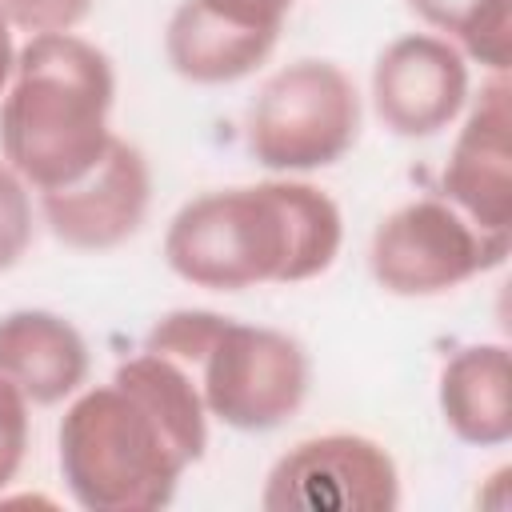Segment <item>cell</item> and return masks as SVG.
Here are the masks:
<instances>
[{
	"label": "cell",
	"instance_id": "6da1fadb",
	"mask_svg": "<svg viewBox=\"0 0 512 512\" xmlns=\"http://www.w3.org/2000/svg\"><path fill=\"white\" fill-rule=\"evenodd\" d=\"M60 476L88 512H152L208 448L196 380L160 352L128 356L108 384L80 392L56 432Z\"/></svg>",
	"mask_w": 512,
	"mask_h": 512
},
{
	"label": "cell",
	"instance_id": "7a4b0ae2",
	"mask_svg": "<svg viewBox=\"0 0 512 512\" xmlns=\"http://www.w3.org/2000/svg\"><path fill=\"white\" fill-rule=\"evenodd\" d=\"M344 220L328 192L304 180H264L188 200L168 232V268L208 292L300 284L332 268Z\"/></svg>",
	"mask_w": 512,
	"mask_h": 512
},
{
	"label": "cell",
	"instance_id": "3957f363",
	"mask_svg": "<svg viewBox=\"0 0 512 512\" xmlns=\"http://www.w3.org/2000/svg\"><path fill=\"white\" fill-rule=\"evenodd\" d=\"M112 60L72 32L28 36L0 104V152L36 192L80 180L108 148Z\"/></svg>",
	"mask_w": 512,
	"mask_h": 512
},
{
	"label": "cell",
	"instance_id": "277c9868",
	"mask_svg": "<svg viewBox=\"0 0 512 512\" xmlns=\"http://www.w3.org/2000/svg\"><path fill=\"white\" fill-rule=\"evenodd\" d=\"M148 352L176 360L204 400V412L236 432H272L308 396V352L280 328L240 324L208 308H176L144 336Z\"/></svg>",
	"mask_w": 512,
	"mask_h": 512
},
{
	"label": "cell",
	"instance_id": "5b68a950",
	"mask_svg": "<svg viewBox=\"0 0 512 512\" xmlns=\"http://www.w3.org/2000/svg\"><path fill=\"white\" fill-rule=\"evenodd\" d=\"M360 132V96L332 60H296L264 80L248 108V152L268 172H316L336 164Z\"/></svg>",
	"mask_w": 512,
	"mask_h": 512
},
{
	"label": "cell",
	"instance_id": "8992f818",
	"mask_svg": "<svg viewBox=\"0 0 512 512\" xmlns=\"http://www.w3.org/2000/svg\"><path fill=\"white\" fill-rule=\"evenodd\" d=\"M508 236L476 228L444 196H424L388 212L368 244L372 280L392 296H440L504 264Z\"/></svg>",
	"mask_w": 512,
	"mask_h": 512
},
{
	"label": "cell",
	"instance_id": "52a82bcc",
	"mask_svg": "<svg viewBox=\"0 0 512 512\" xmlns=\"http://www.w3.org/2000/svg\"><path fill=\"white\" fill-rule=\"evenodd\" d=\"M396 504V460L360 432H324L292 444L260 492L264 512H392Z\"/></svg>",
	"mask_w": 512,
	"mask_h": 512
},
{
	"label": "cell",
	"instance_id": "ba28073f",
	"mask_svg": "<svg viewBox=\"0 0 512 512\" xmlns=\"http://www.w3.org/2000/svg\"><path fill=\"white\" fill-rule=\"evenodd\" d=\"M152 172L136 144L112 136L104 156L72 184L40 192L48 232L80 252H104L124 244L148 212Z\"/></svg>",
	"mask_w": 512,
	"mask_h": 512
},
{
	"label": "cell",
	"instance_id": "9c48e42d",
	"mask_svg": "<svg viewBox=\"0 0 512 512\" xmlns=\"http://www.w3.org/2000/svg\"><path fill=\"white\" fill-rule=\"evenodd\" d=\"M468 100V64L456 44L432 32L392 40L372 68V104L388 132L424 140L448 128Z\"/></svg>",
	"mask_w": 512,
	"mask_h": 512
},
{
	"label": "cell",
	"instance_id": "30bf717a",
	"mask_svg": "<svg viewBox=\"0 0 512 512\" xmlns=\"http://www.w3.org/2000/svg\"><path fill=\"white\" fill-rule=\"evenodd\" d=\"M512 84L496 72L480 100L472 104L448 164L440 172V192L476 228L512 236Z\"/></svg>",
	"mask_w": 512,
	"mask_h": 512
},
{
	"label": "cell",
	"instance_id": "8fae6325",
	"mask_svg": "<svg viewBox=\"0 0 512 512\" xmlns=\"http://www.w3.org/2000/svg\"><path fill=\"white\" fill-rule=\"evenodd\" d=\"M0 372L28 404H60L88 380V344L64 316L16 308L0 316Z\"/></svg>",
	"mask_w": 512,
	"mask_h": 512
},
{
	"label": "cell",
	"instance_id": "7c38bea8",
	"mask_svg": "<svg viewBox=\"0 0 512 512\" xmlns=\"http://www.w3.org/2000/svg\"><path fill=\"white\" fill-rule=\"evenodd\" d=\"M448 432L476 448L512 440V364L508 344H464L440 368L436 384Z\"/></svg>",
	"mask_w": 512,
	"mask_h": 512
},
{
	"label": "cell",
	"instance_id": "4fadbf2b",
	"mask_svg": "<svg viewBox=\"0 0 512 512\" xmlns=\"http://www.w3.org/2000/svg\"><path fill=\"white\" fill-rule=\"evenodd\" d=\"M280 32L248 28L208 12L196 0H180L164 28V56L176 76L192 84H232L248 76L276 48Z\"/></svg>",
	"mask_w": 512,
	"mask_h": 512
},
{
	"label": "cell",
	"instance_id": "5bb4252c",
	"mask_svg": "<svg viewBox=\"0 0 512 512\" xmlns=\"http://www.w3.org/2000/svg\"><path fill=\"white\" fill-rule=\"evenodd\" d=\"M428 28L460 40V52L492 72L512 64V0H404Z\"/></svg>",
	"mask_w": 512,
	"mask_h": 512
},
{
	"label": "cell",
	"instance_id": "9a60e30c",
	"mask_svg": "<svg viewBox=\"0 0 512 512\" xmlns=\"http://www.w3.org/2000/svg\"><path fill=\"white\" fill-rule=\"evenodd\" d=\"M32 244V196L20 172L0 160V272L16 268Z\"/></svg>",
	"mask_w": 512,
	"mask_h": 512
},
{
	"label": "cell",
	"instance_id": "2e32d148",
	"mask_svg": "<svg viewBox=\"0 0 512 512\" xmlns=\"http://www.w3.org/2000/svg\"><path fill=\"white\" fill-rule=\"evenodd\" d=\"M96 0H0V16L8 20V28H20L28 36H44V32H72Z\"/></svg>",
	"mask_w": 512,
	"mask_h": 512
},
{
	"label": "cell",
	"instance_id": "e0dca14e",
	"mask_svg": "<svg viewBox=\"0 0 512 512\" xmlns=\"http://www.w3.org/2000/svg\"><path fill=\"white\" fill-rule=\"evenodd\" d=\"M28 452V396L0 372V488H8Z\"/></svg>",
	"mask_w": 512,
	"mask_h": 512
},
{
	"label": "cell",
	"instance_id": "ac0fdd59",
	"mask_svg": "<svg viewBox=\"0 0 512 512\" xmlns=\"http://www.w3.org/2000/svg\"><path fill=\"white\" fill-rule=\"evenodd\" d=\"M196 4H204L208 12H216L224 20L264 28V32H280V24H284V16L296 0H196Z\"/></svg>",
	"mask_w": 512,
	"mask_h": 512
},
{
	"label": "cell",
	"instance_id": "d6986e66",
	"mask_svg": "<svg viewBox=\"0 0 512 512\" xmlns=\"http://www.w3.org/2000/svg\"><path fill=\"white\" fill-rule=\"evenodd\" d=\"M12 68H16V48H12V28H8V20L0 16V92H4V84L12 80Z\"/></svg>",
	"mask_w": 512,
	"mask_h": 512
}]
</instances>
